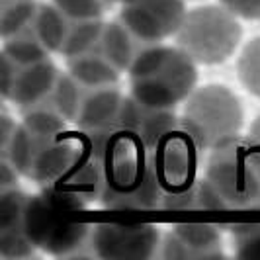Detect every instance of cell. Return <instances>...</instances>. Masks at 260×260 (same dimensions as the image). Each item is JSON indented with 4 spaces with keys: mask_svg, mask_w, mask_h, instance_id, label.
I'll return each mask as SVG.
<instances>
[{
    "mask_svg": "<svg viewBox=\"0 0 260 260\" xmlns=\"http://www.w3.org/2000/svg\"><path fill=\"white\" fill-rule=\"evenodd\" d=\"M200 184L208 211L260 209V153L241 135L211 149Z\"/></svg>",
    "mask_w": 260,
    "mask_h": 260,
    "instance_id": "obj_2",
    "label": "cell"
},
{
    "mask_svg": "<svg viewBox=\"0 0 260 260\" xmlns=\"http://www.w3.org/2000/svg\"><path fill=\"white\" fill-rule=\"evenodd\" d=\"M182 123L211 151L241 135L245 123V110L239 96L223 84H206L196 88L184 102Z\"/></svg>",
    "mask_w": 260,
    "mask_h": 260,
    "instance_id": "obj_5",
    "label": "cell"
},
{
    "mask_svg": "<svg viewBox=\"0 0 260 260\" xmlns=\"http://www.w3.org/2000/svg\"><path fill=\"white\" fill-rule=\"evenodd\" d=\"M186 0H121L119 20L149 45L174 38L186 16Z\"/></svg>",
    "mask_w": 260,
    "mask_h": 260,
    "instance_id": "obj_11",
    "label": "cell"
},
{
    "mask_svg": "<svg viewBox=\"0 0 260 260\" xmlns=\"http://www.w3.org/2000/svg\"><path fill=\"white\" fill-rule=\"evenodd\" d=\"M202 151L206 149L184 125L182 119L156 141L151 151V160L165 194L192 188L200 180L198 170Z\"/></svg>",
    "mask_w": 260,
    "mask_h": 260,
    "instance_id": "obj_9",
    "label": "cell"
},
{
    "mask_svg": "<svg viewBox=\"0 0 260 260\" xmlns=\"http://www.w3.org/2000/svg\"><path fill=\"white\" fill-rule=\"evenodd\" d=\"M162 235L155 223L102 221L92 227V252L100 260L158 258Z\"/></svg>",
    "mask_w": 260,
    "mask_h": 260,
    "instance_id": "obj_10",
    "label": "cell"
},
{
    "mask_svg": "<svg viewBox=\"0 0 260 260\" xmlns=\"http://www.w3.org/2000/svg\"><path fill=\"white\" fill-rule=\"evenodd\" d=\"M225 223H174L162 235L158 258L213 260L225 256Z\"/></svg>",
    "mask_w": 260,
    "mask_h": 260,
    "instance_id": "obj_12",
    "label": "cell"
},
{
    "mask_svg": "<svg viewBox=\"0 0 260 260\" xmlns=\"http://www.w3.org/2000/svg\"><path fill=\"white\" fill-rule=\"evenodd\" d=\"M16 121H12V117L8 116L6 112L2 114V151H6L8 149V145L12 141L14 137V131H16Z\"/></svg>",
    "mask_w": 260,
    "mask_h": 260,
    "instance_id": "obj_28",
    "label": "cell"
},
{
    "mask_svg": "<svg viewBox=\"0 0 260 260\" xmlns=\"http://www.w3.org/2000/svg\"><path fill=\"white\" fill-rule=\"evenodd\" d=\"M102 2H104L106 6H108V8H110V6H114V4H119V2H121V0H102Z\"/></svg>",
    "mask_w": 260,
    "mask_h": 260,
    "instance_id": "obj_30",
    "label": "cell"
},
{
    "mask_svg": "<svg viewBox=\"0 0 260 260\" xmlns=\"http://www.w3.org/2000/svg\"><path fill=\"white\" fill-rule=\"evenodd\" d=\"M125 96L116 86L86 88L82 104L75 119V127L82 133H96L119 125L121 106Z\"/></svg>",
    "mask_w": 260,
    "mask_h": 260,
    "instance_id": "obj_15",
    "label": "cell"
},
{
    "mask_svg": "<svg viewBox=\"0 0 260 260\" xmlns=\"http://www.w3.org/2000/svg\"><path fill=\"white\" fill-rule=\"evenodd\" d=\"M36 0H0V29L2 39L27 27L38 12Z\"/></svg>",
    "mask_w": 260,
    "mask_h": 260,
    "instance_id": "obj_21",
    "label": "cell"
},
{
    "mask_svg": "<svg viewBox=\"0 0 260 260\" xmlns=\"http://www.w3.org/2000/svg\"><path fill=\"white\" fill-rule=\"evenodd\" d=\"M29 194L20 188L0 192V258L31 260L39 248L29 241L24 229V213Z\"/></svg>",
    "mask_w": 260,
    "mask_h": 260,
    "instance_id": "obj_13",
    "label": "cell"
},
{
    "mask_svg": "<svg viewBox=\"0 0 260 260\" xmlns=\"http://www.w3.org/2000/svg\"><path fill=\"white\" fill-rule=\"evenodd\" d=\"M237 258L260 260V223H225Z\"/></svg>",
    "mask_w": 260,
    "mask_h": 260,
    "instance_id": "obj_23",
    "label": "cell"
},
{
    "mask_svg": "<svg viewBox=\"0 0 260 260\" xmlns=\"http://www.w3.org/2000/svg\"><path fill=\"white\" fill-rule=\"evenodd\" d=\"M178 121L180 117L176 116L174 110L143 106L131 94L125 96L121 106V116H119V125L129 129L149 151H153L156 141L169 129H172Z\"/></svg>",
    "mask_w": 260,
    "mask_h": 260,
    "instance_id": "obj_14",
    "label": "cell"
},
{
    "mask_svg": "<svg viewBox=\"0 0 260 260\" xmlns=\"http://www.w3.org/2000/svg\"><path fill=\"white\" fill-rule=\"evenodd\" d=\"M160 209H167V211H208L206 196H204L200 180L192 188H186L180 192H167L162 196Z\"/></svg>",
    "mask_w": 260,
    "mask_h": 260,
    "instance_id": "obj_24",
    "label": "cell"
},
{
    "mask_svg": "<svg viewBox=\"0 0 260 260\" xmlns=\"http://www.w3.org/2000/svg\"><path fill=\"white\" fill-rule=\"evenodd\" d=\"M67 73L86 88L116 86L119 82V75H121L116 67L112 65V61L102 53V45L96 51L67 59Z\"/></svg>",
    "mask_w": 260,
    "mask_h": 260,
    "instance_id": "obj_17",
    "label": "cell"
},
{
    "mask_svg": "<svg viewBox=\"0 0 260 260\" xmlns=\"http://www.w3.org/2000/svg\"><path fill=\"white\" fill-rule=\"evenodd\" d=\"M237 77L248 94L260 98V36L243 47L237 59Z\"/></svg>",
    "mask_w": 260,
    "mask_h": 260,
    "instance_id": "obj_22",
    "label": "cell"
},
{
    "mask_svg": "<svg viewBox=\"0 0 260 260\" xmlns=\"http://www.w3.org/2000/svg\"><path fill=\"white\" fill-rule=\"evenodd\" d=\"M22 174L14 169V165L10 160L2 158V165H0V192H6V190H14V188H20L18 186V178Z\"/></svg>",
    "mask_w": 260,
    "mask_h": 260,
    "instance_id": "obj_27",
    "label": "cell"
},
{
    "mask_svg": "<svg viewBox=\"0 0 260 260\" xmlns=\"http://www.w3.org/2000/svg\"><path fill=\"white\" fill-rule=\"evenodd\" d=\"M102 188L104 167L86 147L80 135V147L75 158L59 176H55L51 182L43 184L39 194L55 209L73 213L86 209L92 202H100Z\"/></svg>",
    "mask_w": 260,
    "mask_h": 260,
    "instance_id": "obj_7",
    "label": "cell"
},
{
    "mask_svg": "<svg viewBox=\"0 0 260 260\" xmlns=\"http://www.w3.org/2000/svg\"><path fill=\"white\" fill-rule=\"evenodd\" d=\"M73 26H75V22L69 20L53 2L38 6V12L34 18V29L49 53L61 55Z\"/></svg>",
    "mask_w": 260,
    "mask_h": 260,
    "instance_id": "obj_18",
    "label": "cell"
},
{
    "mask_svg": "<svg viewBox=\"0 0 260 260\" xmlns=\"http://www.w3.org/2000/svg\"><path fill=\"white\" fill-rule=\"evenodd\" d=\"M61 75L63 73L51 59L34 65H18L2 53V98L16 106L22 116L39 110L53 112V98Z\"/></svg>",
    "mask_w": 260,
    "mask_h": 260,
    "instance_id": "obj_8",
    "label": "cell"
},
{
    "mask_svg": "<svg viewBox=\"0 0 260 260\" xmlns=\"http://www.w3.org/2000/svg\"><path fill=\"white\" fill-rule=\"evenodd\" d=\"M248 141L254 145V149L260 153V116L252 121V125H250V129H248Z\"/></svg>",
    "mask_w": 260,
    "mask_h": 260,
    "instance_id": "obj_29",
    "label": "cell"
},
{
    "mask_svg": "<svg viewBox=\"0 0 260 260\" xmlns=\"http://www.w3.org/2000/svg\"><path fill=\"white\" fill-rule=\"evenodd\" d=\"M127 75L129 94L149 108L176 110L198 88V63L178 45H149Z\"/></svg>",
    "mask_w": 260,
    "mask_h": 260,
    "instance_id": "obj_3",
    "label": "cell"
},
{
    "mask_svg": "<svg viewBox=\"0 0 260 260\" xmlns=\"http://www.w3.org/2000/svg\"><path fill=\"white\" fill-rule=\"evenodd\" d=\"M94 223L71 219L55 209L41 194L29 196L24 213V229L36 247L55 258H88L92 252Z\"/></svg>",
    "mask_w": 260,
    "mask_h": 260,
    "instance_id": "obj_6",
    "label": "cell"
},
{
    "mask_svg": "<svg viewBox=\"0 0 260 260\" xmlns=\"http://www.w3.org/2000/svg\"><path fill=\"white\" fill-rule=\"evenodd\" d=\"M53 4L73 22L102 20L108 10L102 0H51Z\"/></svg>",
    "mask_w": 260,
    "mask_h": 260,
    "instance_id": "obj_25",
    "label": "cell"
},
{
    "mask_svg": "<svg viewBox=\"0 0 260 260\" xmlns=\"http://www.w3.org/2000/svg\"><path fill=\"white\" fill-rule=\"evenodd\" d=\"M149 47L141 38H137L119 18L106 22L102 34V53L112 61L119 73H129L135 61Z\"/></svg>",
    "mask_w": 260,
    "mask_h": 260,
    "instance_id": "obj_16",
    "label": "cell"
},
{
    "mask_svg": "<svg viewBox=\"0 0 260 260\" xmlns=\"http://www.w3.org/2000/svg\"><path fill=\"white\" fill-rule=\"evenodd\" d=\"M2 53L8 55L18 65H34L39 61H47L51 57V53L47 51V47L38 38L36 29H34V22L27 27H24L22 31L14 34L10 38H4Z\"/></svg>",
    "mask_w": 260,
    "mask_h": 260,
    "instance_id": "obj_19",
    "label": "cell"
},
{
    "mask_svg": "<svg viewBox=\"0 0 260 260\" xmlns=\"http://www.w3.org/2000/svg\"><path fill=\"white\" fill-rule=\"evenodd\" d=\"M104 20H90V22H75L71 29V36L67 39L61 55L67 59L80 57L90 51L100 49L102 45V34H104Z\"/></svg>",
    "mask_w": 260,
    "mask_h": 260,
    "instance_id": "obj_20",
    "label": "cell"
},
{
    "mask_svg": "<svg viewBox=\"0 0 260 260\" xmlns=\"http://www.w3.org/2000/svg\"><path fill=\"white\" fill-rule=\"evenodd\" d=\"M80 147V131L69 127V121L55 112L39 110L22 116L2 158L31 182H51L75 158Z\"/></svg>",
    "mask_w": 260,
    "mask_h": 260,
    "instance_id": "obj_1",
    "label": "cell"
},
{
    "mask_svg": "<svg viewBox=\"0 0 260 260\" xmlns=\"http://www.w3.org/2000/svg\"><path fill=\"white\" fill-rule=\"evenodd\" d=\"M219 4L239 20H260V0H219Z\"/></svg>",
    "mask_w": 260,
    "mask_h": 260,
    "instance_id": "obj_26",
    "label": "cell"
},
{
    "mask_svg": "<svg viewBox=\"0 0 260 260\" xmlns=\"http://www.w3.org/2000/svg\"><path fill=\"white\" fill-rule=\"evenodd\" d=\"M243 27L239 18L221 4H206L188 10L178 31L176 45L198 65H221L239 47Z\"/></svg>",
    "mask_w": 260,
    "mask_h": 260,
    "instance_id": "obj_4",
    "label": "cell"
}]
</instances>
